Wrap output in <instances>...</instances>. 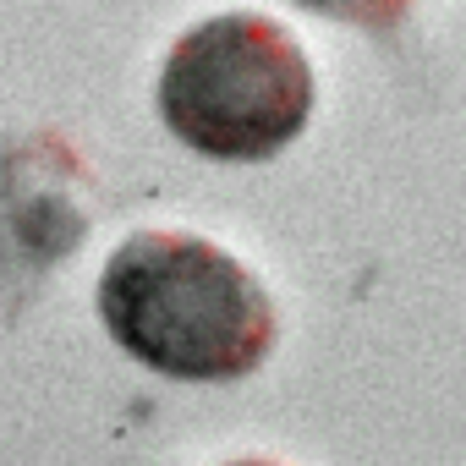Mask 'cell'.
I'll return each instance as SVG.
<instances>
[{
	"label": "cell",
	"instance_id": "6da1fadb",
	"mask_svg": "<svg viewBox=\"0 0 466 466\" xmlns=\"http://www.w3.org/2000/svg\"><path fill=\"white\" fill-rule=\"evenodd\" d=\"M110 340L187 384L248 379L275 351V302L230 253L187 230H137L99 275Z\"/></svg>",
	"mask_w": 466,
	"mask_h": 466
},
{
	"label": "cell",
	"instance_id": "7a4b0ae2",
	"mask_svg": "<svg viewBox=\"0 0 466 466\" xmlns=\"http://www.w3.org/2000/svg\"><path fill=\"white\" fill-rule=\"evenodd\" d=\"M313 66L302 45L258 12H219L192 23L159 66L165 132L225 165H258L286 154L313 121Z\"/></svg>",
	"mask_w": 466,
	"mask_h": 466
},
{
	"label": "cell",
	"instance_id": "3957f363",
	"mask_svg": "<svg viewBox=\"0 0 466 466\" xmlns=\"http://www.w3.org/2000/svg\"><path fill=\"white\" fill-rule=\"evenodd\" d=\"M291 6H302L313 17H329V23L368 28V34H395L411 12V0H291Z\"/></svg>",
	"mask_w": 466,
	"mask_h": 466
},
{
	"label": "cell",
	"instance_id": "277c9868",
	"mask_svg": "<svg viewBox=\"0 0 466 466\" xmlns=\"http://www.w3.org/2000/svg\"><path fill=\"white\" fill-rule=\"evenodd\" d=\"M237 466H275V461H237Z\"/></svg>",
	"mask_w": 466,
	"mask_h": 466
}]
</instances>
